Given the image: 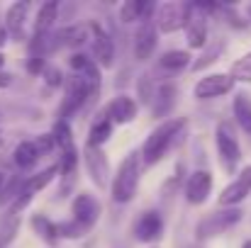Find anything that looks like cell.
<instances>
[{
	"instance_id": "7a4b0ae2",
	"label": "cell",
	"mask_w": 251,
	"mask_h": 248,
	"mask_svg": "<svg viewBox=\"0 0 251 248\" xmlns=\"http://www.w3.org/2000/svg\"><path fill=\"white\" fill-rule=\"evenodd\" d=\"M137 185H139V154L132 151L129 156L122 158V163L117 168L110 195L115 202H129L137 195Z\"/></svg>"
},
{
	"instance_id": "f1b7e54d",
	"label": "cell",
	"mask_w": 251,
	"mask_h": 248,
	"mask_svg": "<svg viewBox=\"0 0 251 248\" xmlns=\"http://www.w3.org/2000/svg\"><path fill=\"white\" fill-rule=\"evenodd\" d=\"M51 139H54V144H59L64 151H69V149H74V132H71V127H69V122H64V119H59L56 124H54V132H51Z\"/></svg>"
},
{
	"instance_id": "d4e9b609",
	"label": "cell",
	"mask_w": 251,
	"mask_h": 248,
	"mask_svg": "<svg viewBox=\"0 0 251 248\" xmlns=\"http://www.w3.org/2000/svg\"><path fill=\"white\" fill-rule=\"evenodd\" d=\"M234 117L239 122V127L251 134V100L247 95H237L234 97Z\"/></svg>"
},
{
	"instance_id": "4dcf8cb0",
	"label": "cell",
	"mask_w": 251,
	"mask_h": 248,
	"mask_svg": "<svg viewBox=\"0 0 251 248\" xmlns=\"http://www.w3.org/2000/svg\"><path fill=\"white\" fill-rule=\"evenodd\" d=\"M20 231V217H7L0 226V248H7Z\"/></svg>"
},
{
	"instance_id": "484cf974",
	"label": "cell",
	"mask_w": 251,
	"mask_h": 248,
	"mask_svg": "<svg viewBox=\"0 0 251 248\" xmlns=\"http://www.w3.org/2000/svg\"><path fill=\"white\" fill-rule=\"evenodd\" d=\"M12 158H15V163L20 165V168H32V165L37 163L39 154H37V149H34L32 141H22V144H17Z\"/></svg>"
},
{
	"instance_id": "603a6c76",
	"label": "cell",
	"mask_w": 251,
	"mask_h": 248,
	"mask_svg": "<svg viewBox=\"0 0 251 248\" xmlns=\"http://www.w3.org/2000/svg\"><path fill=\"white\" fill-rule=\"evenodd\" d=\"M56 173H59V165H49V168H44L42 173H37V175H32L29 180H25L20 192H25V195L34 197V195H37L42 187H47V185L54 180V175H56Z\"/></svg>"
},
{
	"instance_id": "30bf717a",
	"label": "cell",
	"mask_w": 251,
	"mask_h": 248,
	"mask_svg": "<svg viewBox=\"0 0 251 248\" xmlns=\"http://www.w3.org/2000/svg\"><path fill=\"white\" fill-rule=\"evenodd\" d=\"M185 17H188V2H164L156 12V27L166 34L178 32L185 24Z\"/></svg>"
},
{
	"instance_id": "f35d334b",
	"label": "cell",
	"mask_w": 251,
	"mask_h": 248,
	"mask_svg": "<svg viewBox=\"0 0 251 248\" xmlns=\"http://www.w3.org/2000/svg\"><path fill=\"white\" fill-rule=\"evenodd\" d=\"M5 42H7V32H5V27L0 24V46H5Z\"/></svg>"
},
{
	"instance_id": "9a60e30c",
	"label": "cell",
	"mask_w": 251,
	"mask_h": 248,
	"mask_svg": "<svg viewBox=\"0 0 251 248\" xmlns=\"http://www.w3.org/2000/svg\"><path fill=\"white\" fill-rule=\"evenodd\" d=\"M134 234L139 241L149 244V241H159L164 234V219L159 212H144L139 217V222L134 224Z\"/></svg>"
},
{
	"instance_id": "ba28073f",
	"label": "cell",
	"mask_w": 251,
	"mask_h": 248,
	"mask_svg": "<svg viewBox=\"0 0 251 248\" xmlns=\"http://www.w3.org/2000/svg\"><path fill=\"white\" fill-rule=\"evenodd\" d=\"M27 12H29V2L22 0V2H12L5 12V32H7V39L12 42H25L27 39Z\"/></svg>"
},
{
	"instance_id": "7bdbcfd3",
	"label": "cell",
	"mask_w": 251,
	"mask_h": 248,
	"mask_svg": "<svg viewBox=\"0 0 251 248\" xmlns=\"http://www.w3.org/2000/svg\"><path fill=\"white\" fill-rule=\"evenodd\" d=\"M242 248H251V241H247V244H244V246H242Z\"/></svg>"
},
{
	"instance_id": "277c9868",
	"label": "cell",
	"mask_w": 251,
	"mask_h": 248,
	"mask_svg": "<svg viewBox=\"0 0 251 248\" xmlns=\"http://www.w3.org/2000/svg\"><path fill=\"white\" fill-rule=\"evenodd\" d=\"M242 219V212L239 209H222V212H212L207 214L205 219H200L195 234H198V241H205V239H212V236H220L222 231H227L229 226H234L237 222Z\"/></svg>"
},
{
	"instance_id": "ee69618b",
	"label": "cell",
	"mask_w": 251,
	"mask_h": 248,
	"mask_svg": "<svg viewBox=\"0 0 251 248\" xmlns=\"http://www.w3.org/2000/svg\"><path fill=\"white\" fill-rule=\"evenodd\" d=\"M188 248H200V246H188Z\"/></svg>"
},
{
	"instance_id": "b9f144b4",
	"label": "cell",
	"mask_w": 251,
	"mask_h": 248,
	"mask_svg": "<svg viewBox=\"0 0 251 248\" xmlns=\"http://www.w3.org/2000/svg\"><path fill=\"white\" fill-rule=\"evenodd\" d=\"M2 144H5V136H2V132H0V146H2Z\"/></svg>"
},
{
	"instance_id": "4316f807",
	"label": "cell",
	"mask_w": 251,
	"mask_h": 248,
	"mask_svg": "<svg viewBox=\"0 0 251 248\" xmlns=\"http://www.w3.org/2000/svg\"><path fill=\"white\" fill-rule=\"evenodd\" d=\"M188 64H190V54L188 51H180V49L166 51L161 56V68H166V71H183Z\"/></svg>"
},
{
	"instance_id": "ac0fdd59",
	"label": "cell",
	"mask_w": 251,
	"mask_h": 248,
	"mask_svg": "<svg viewBox=\"0 0 251 248\" xmlns=\"http://www.w3.org/2000/svg\"><path fill=\"white\" fill-rule=\"evenodd\" d=\"M69 66L76 71V76H81L90 88H95V90H100V68L95 66V61L90 59V56H85V54H74L71 59H69Z\"/></svg>"
},
{
	"instance_id": "60d3db41",
	"label": "cell",
	"mask_w": 251,
	"mask_h": 248,
	"mask_svg": "<svg viewBox=\"0 0 251 248\" xmlns=\"http://www.w3.org/2000/svg\"><path fill=\"white\" fill-rule=\"evenodd\" d=\"M2 66H5V56L0 54V71H2Z\"/></svg>"
},
{
	"instance_id": "7402d4cb",
	"label": "cell",
	"mask_w": 251,
	"mask_h": 248,
	"mask_svg": "<svg viewBox=\"0 0 251 248\" xmlns=\"http://www.w3.org/2000/svg\"><path fill=\"white\" fill-rule=\"evenodd\" d=\"M56 12H59V5L56 2H44L37 12V20H34V37H47L51 32V24L56 20Z\"/></svg>"
},
{
	"instance_id": "836d02e7",
	"label": "cell",
	"mask_w": 251,
	"mask_h": 248,
	"mask_svg": "<svg viewBox=\"0 0 251 248\" xmlns=\"http://www.w3.org/2000/svg\"><path fill=\"white\" fill-rule=\"evenodd\" d=\"M22 182H25V180H22L20 175H15V178L10 180V185L0 190V202H2V204L12 202V200H15V197L20 195V190H22Z\"/></svg>"
},
{
	"instance_id": "52a82bcc",
	"label": "cell",
	"mask_w": 251,
	"mask_h": 248,
	"mask_svg": "<svg viewBox=\"0 0 251 248\" xmlns=\"http://www.w3.org/2000/svg\"><path fill=\"white\" fill-rule=\"evenodd\" d=\"M88 34H90V46H93V59H95V66H102V68H110L112 61H115V44L110 39L107 32H102L100 24H90L88 27Z\"/></svg>"
},
{
	"instance_id": "4fadbf2b",
	"label": "cell",
	"mask_w": 251,
	"mask_h": 248,
	"mask_svg": "<svg viewBox=\"0 0 251 248\" xmlns=\"http://www.w3.org/2000/svg\"><path fill=\"white\" fill-rule=\"evenodd\" d=\"M249 192H251V165L249 168H244V170L239 173V178H237L234 182H229V185L222 190V195H220V204H222V207L239 204Z\"/></svg>"
},
{
	"instance_id": "ab89813d",
	"label": "cell",
	"mask_w": 251,
	"mask_h": 248,
	"mask_svg": "<svg viewBox=\"0 0 251 248\" xmlns=\"http://www.w3.org/2000/svg\"><path fill=\"white\" fill-rule=\"evenodd\" d=\"M2 185H5V175L0 173V190H2Z\"/></svg>"
},
{
	"instance_id": "d590c367",
	"label": "cell",
	"mask_w": 251,
	"mask_h": 248,
	"mask_svg": "<svg viewBox=\"0 0 251 248\" xmlns=\"http://www.w3.org/2000/svg\"><path fill=\"white\" fill-rule=\"evenodd\" d=\"M27 71H29V73H42V71H44V59H42V56H29Z\"/></svg>"
},
{
	"instance_id": "f546056e",
	"label": "cell",
	"mask_w": 251,
	"mask_h": 248,
	"mask_svg": "<svg viewBox=\"0 0 251 248\" xmlns=\"http://www.w3.org/2000/svg\"><path fill=\"white\" fill-rule=\"evenodd\" d=\"M222 49H225V39H215V42H212V46H210V49H207V51H205V54L193 64V68H195V71L207 68L210 64H215V61H217V56L222 54Z\"/></svg>"
},
{
	"instance_id": "7c38bea8",
	"label": "cell",
	"mask_w": 251,
	"mask_h": 248,
	"mask_svg": "<svg viewBox=\"0 0 251 248\" xmlns=\"http://www.w3.org/2000/svg\"><path fill=\"white\" fill-rule=\"evenodd\" d=\"M212 190V173L210 170H195L190 173L185 182V200L190 204H202Z\"/></svg>"
},
{
	"instance_id": "1f68e13d",
	"label": "cell",
	"mask_w": 251,
	"mask_h": 248,
	"mask_svg": "<svg viewBox=\"0 0 251 248\" xmlns=\"http://www.w3.org/2000/svg\"><path fill=\"white\" fill-rule=\"evenodd\" d=\"M229 78H232V81L251 83V51H249V54H244V56H242L239 61H234Z\"/></svg>"
},
{
	"instance_id": "2e32d148",
	"label": "cell",
	"mask_w": 251,
	"mask_h": 248,
	"mask_svg": "<svg viewBox=\"0 0 251 248\" xmlns=\"http://www.w3.org/2000/svg\"><path fill=\"white\" fill-rule=\"evenodd\" d=\"M71 209H74V222H78L85 229H90V226L98 222V217H100V204H98V200L90 197V195H78V197L74 200Z\"/></svg>"
},
{
	"instance_id": "e0dca14e",
	"label": "cell",
	"mask_w": 251,
	"mask_h": 248,
	"mask_svg": "<svg viewBox=\"0 0 251 248\" xmlns=\"http://www.w3.org/2000/svg\"><path fill=\"white\" fill-rule=\"evenodd\" d=\"M137 102L132 100V97H127V95H120V97H115L110 105H107V110H105V114H107V122L112 124V122H117V124H127V122H132L134 117H137Z\"/></svg>"
},
{
	"instance_id": "8d00e7d4",
	"label": "cell",
	"mask_w": 251,
	"mask_h": 248,
	"mask_svg": "<svg viewBox=\"0 0 251 248\" xmlns=\"http://www.w3.org/2000/svg\"><path fill=\"white\" fill-rule=\"evenodd\" d=\"M42 73H44V81L49 83V85H54V88L61 85V73H59L56 68H44Z\"/></svg>"
},
{
	"instance_id": "8fae6325",
	"label": "cell",
	"mask_w": 251,
	"mask_h": 248,
	"mask_svg": "<svg viewBox=\"0 0 251 248\" xmlns=\"http://www.w3.org/2000/svg\"><path fill=\"white\" fill-rule=\"evenodd\" d=\"M234 88V81L225 73H212V76H205L195 83V97L198 100H210V97H220L225 92H229Z\"/></svg>"
},
{
	"instance_id": "83f0119b",
	"label": "cell",
	"mask_w": 251,
	"mask_h": 248,
	"mask_svg": "<svg viewBox=\"0 0 251 248\" xmlns=\"http://www.w3.org/2000/svg\"><path fill=\"white\" fill-rule=\"evenodd\" d=\"M112 136V124L107 122V119H100V122H95L93 127H90V134H88V144L90 146H102L107 139Z\"/></svg>"
},
{
	"instance_id": "9c48e42d",
	"label": "cell",
	"mask_w": 251,
	"mask_h": 248,
	"mask_svg": "<svg viewBox=\"0 0 251 248\" xmlns=\"http://www.w3.org/2000/svg\"><path fill=\"white\" fill-rule=\"evenodd\" d=\"M183 27H185V34H188V46H193V49L205 46V39H207V15H205V10L188 2V17H185Z\"/></svg>"
},
{
	"instance_id": "d6a6232c",
	"label": "cell",
	"mask_w": 251,
	"mask_h": 248,
	"mask_svg": "<svg viewBox=\"0 0 251 248\" xmlns=\"http://www.w3.org/2000/svg\"><path fill=\"white\" fill-rule=\"evenodd\" d=\"M56 231H59V239L64 236V239H81L85 231V226H81L78 222H61V224H56Z\"/></svg>"
},
{
	"instance_id": "8992f818",
	"label": "cell",
	"mask_w": 251,
	"mask_h": 248,
	"mask_svg": "<svg viewBox=\"0 0 251 248\" xmlns=\"http://www.w3.org/2000/svg\"><path fill=\"white\" fill-rule=\"evenodd\" d=\"M83 158H85L88 175H90V180L95 182V187H100V190H107V185H110V165H107V158H105L102 149L85 144Z\"/></svg>"
},
{
	"instance_id": "d6986e66",
	"label": "cell",
	"mask_w": 251,
	"mask_h": 248,
	"mask_svg": "<svg viewBox=\"0 0 251 248\" xmlns=\"http://www.w3.org/2000/svg\"><path fill=\"white\" fill-rule=\"evenodd\" d=\"M176 95H178V90H176L173 83H161L156 88V92H151V112H154V117H166L168 112L173 110V105H176Z\"/></svg>"
},
{
	"instance_id": "3957f363",
	"label": "cell",
	"mask_w": 251,
	"mask_h": 248,
	"mask_svg": "<svg viewBox=\"0 0 251 248\" xmlns=\"http://www.w3.org/2000/svg\"><path fill=\"white\" fill-rule=\"evenodd\" d=\"M217 151H220L222 168L227 173H234L239 161H242V149H239V141H237V136H234V132L227 122L217 124Z\"/></svg>"
},
{
	"instance_id": "5bb4252c",
	"label": "cell",
	"mask_w": 251,
	"mask_h": 248,
	"mask_svg": "<svg viewBox=\"0 0 251 248\" xmlns=\"http://www.w3.org/2000/svg\"><path fill=\"white\" fill-rule=\"evenodd\" d=\"M156 49V27L151 20H144L134 34V56L137 61H147Z\"/></svg>"
},
{
	"instance_id": "6da1fadb",
	"label": "cell",
	"mask_w": 251,
	"mask_h": 248,
	"mask_svg": "<svg viewBox=\"0 0 251 248\" xmlns=\"http://www.w3.org/2000/svg\"><path fill=\"white\" fill-rule=\"evenodd\" d=\"M183 127H185V119H166V122H161V124L147 136V141H144V146H142V158H144V163L147 165L159 163V161L164 158V154L171 149V144L178 139V134L183 132Z\"/></svg>"
},
{
	"instance_id": "74e56055",
	"label": "cell",
	"mask_w": 251,
	"mask_h": 248,
	"mask_svg": "<svg viewBox=\"0 0 251 248\" xmlns=\"http://www.w3.org/2000/svg\"><path fill=\"white\" fill-rule=\"evenodd\" d=\"M12 83V76H7V73H0V88H7Z\"/></svg>"
},
{
	"instance_id": "cb8c5ba5",
	"label": "cell",
	"mask_w": 251,
	"mask_h": 248,
	"mask_svg": "<svg viewBox=\"0 0 251 248\" xmlns=\"http://www.w3.org/2000/svg\"><path fill=\"white\" fill-rule=\"evenodd\" d=\"M32 229L39 234V239H42V241H47V244H51V246L59 241L56 224H54L51 219H47L44 214H34V217H32Z\"/></svg>"
},
{
	"instance_id": "5b68a950",
	"label": "cell",
	"mask_w": 251,
	"mask_h": 248,
	"mask_svg": "<svg viewBox=\"0 0 251 248\" xmlns=\"http://www.w3.org/2000/svg\"><path fill=\"white\" fill-rule=\"evenodd\" d=\"M95 95H98L95 88H90L81 76H74L71 83H69V88H66V97L61 102V117H64V122H66V117H71L74 112H78L88 100H95Z\"/></svg>"
},
{
	"instance_id": "44dd1931",
	"label": "cell",
	"mask_w": 251,
	"mask_h": 248,
	"mask_svg": "<svg viewBox=\"0 0 251 248\" xmlns=\"http://www.w3.org/2000/svg\"><path fill=\"white\" fill-rule=\"evenodd\" d=\"M154 2L151 0H132V2H125L122 5V22H137V20H149V15L154 12Z\"/></svg>"
},
{
	"instance_id": "e575fe53",
	"label": "cell",
	"mask_w": 251,
	"mask_h": 248,
	"mask_svg": "<svg viewBox=\"0 0 251 248\" xmlns=\"http://www.w3.org/2000/svg\"><path fill=\"white\" fill-rule=\"evenodd\" d=\"M34 144V149H37V154H47V151H51L56 144H54V139H51V134H42V136H37V141H32Z\"/></svg>"
},
{
	"instance_id": "ffe728a7",
	"label": "cell",
	"mask_w": 251,
	"mask_h": 248,
	"mask_svg": "<svg viewBox=\"0 0 251 248\" xmlns=\"http://www.w3.org/2000/svg\"><path fill=\"white\" fill-rule=\"evenodd\" d=\"M85 39H88V27H83V24H74V27L59 29V32L54 34V42H49L47 46H49V49H61V46H81Z\"/></svg>"
}]
</instances>
